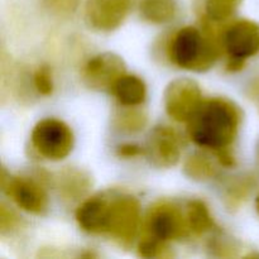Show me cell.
Wrapping results in <instances>:
<instances>
[{"mask_svg":"<svg viewBox=\"0 0 259 259\" xmlns=\"http://www.w3.org/2000/svg\"><path fill=\"white\" fill-rule=\"evenodd\" d=\"M18 224V218L12 210L5 207V205H2V214H0V228L2 232H9V230L14 229Z\"/></svg>","mask_w":259,"mask_h":259,"instance_id":"cell-24","label":"cell"},{"mask_svg":"<svg viewBox=\"0 0 259 259\" xmlns=\"http://www.w3.org/2000/svg\"><path fill=\"white\" fill-rule=\"evenodd\" d=\"M141 14L147 22L153 24H164L177 14L176 0H141Z\"/></svg>","mask_w":259,"mask_h":259,"instance_id":"cell-15","label":"cell"},{"mask_svg":"<svg viewBox=\"0 0 259 259\" xmlns=\"http://www.w3.org/2000/svg\"><path fill=\"white\" fill-rule=\"evenodd\" d=\"M111 199L105 195H96L83 201L76 211V220L81 229L90 234L108 233Z\"/></svg>","mask_w":259,"mask_h":259,"instance_id":"cell-12","label":"cell"},{"mask_svg":"<svg viewBox=\"0 0 259 259\" xmlns=\"http://www.w3.org/2000/svg\"><path fill=\"white\" fill-rule=\"evenodd\" d=\"M143 148L136 143H124L120 144L116 149V154L120 158H134L143 153Z\"/></svg>","mask_w":259,"mask_h":259,"instance_id":"cell-25","label":"cell"},{"mask_svg":"<svg viewBox=\"0 0 259 259\" xmlns=\"http://www.w3.org/2000/svg\"><path fill=\"white\" fill-rule=\"evenodd\" d=\"M255 186V177L252 175H240L233 177L227 184L223 195V201L230 211L239 209Z\"/></svg>","mask_w":259,"mask_h":259,"instance_id":"cell-14","label":"cell"},{"mask_svg":"<svg viewBox=\"0 0 259 259\" xmlns=\"http://www.w3.org/2000/svg\"><path fill=\"white\" fill-rule=\"evenodd\" d=\"M30 138L35 151L50 161H61L72 151V131L65 121L58 119L40 120L33 128Z\"/></svg>","mask_w":259,"mask_h":259,"instance_id":"cell-3","label":"cell"},{"mask_svg":"<svg viewBox=\"0 0 259 259\" xmlns=\"http://www.w3.org/2000/svg\"><path fill=\"white\" fill-rule=\"evenodd\" d=\"M240 121L242 111L233 101L214 98L202 100L187 121V131L195 144L219 151L235 141Z\"/></svg>","mask_w":259,"mask_h":259,"instance_id":"cell-1","label":"cell"},{"mask_svg":"<svg viewBox=\"0 0 259 259\" xmlns=\"http://www.w3.org/2000/svg\"><path fill=\"white\" fill-rule=\"evenodd\" d=\"M114 124L124 133H137L146 126L147 115L143 110L129 106V109H124L116 113Z\"/></svg>","mask_w":259,"mask_h":259,"instance_id":"cell-19","label":"cell"},{"mask_svg":"<svg viewBox=\"0 0 259 259\" xmlns=\"http://www.w3.org/2000/svg\"><path fill=\"white\" fill-rule=\"evenodd\" d=\"M126 66L120 56L104 52L86 62L82 70V80L93 90L113 89L116 81L125 75Z\"/></svg>","mask_w":259,"mask_h":259,"instance_id":"cell-7","label":"cell"},{"mask_svg":"<svg viewBox=\"0 0 259 259\" xmlns=\"http://www.w3.org/2000/svg\"><path fill=\"white\" fill-rule=\"evenodd\" d=\"M138 254L143 258H168L172 253H169L166 243L156 238H144L138 245Z\"/></svg>","mask_w":259,"mask_h":259,"instance_id":"cell-21","label":"cell"},{"mask_svg":"<svg viewBox=\"0 0 259 259\" xmlns=\"http://www.w3.org/2000/svg\"><path fill=\"white\" fill-rule=\"evenodd\" d=\"M3 191L24 211L30 214H42L47 209V194L38 182L24 177L8 176L3 169Z\"/></svg>","mask_w":259,"mask_h":259,"instance_id":"cell-8","label":"cell"},{"mask_svg":"<svg viewBox=\"0 0 259 259\" xmlns=\"http://www.w3.org/2000/svg\"><path fill=\"white\" fill-rule=\"evenodd\" d=\"M113 93L119 103L124 106H138L144 103L147 96L146 83L142 78L134 75H123L115 85Z\"/></svg>","mask_w":259,"mask_h":259,"instance_id":"cell-13","label":"cell"},{"mask_svg":"<svg viewBox=\"0 0 259 259\" xmlns=\"http://www.w3.org/2000/svg\"><path fill=\"white\" fill-rule=\"evenodd\" d=\"M90 187V180L85 174L76 169H66L60 175L58 189L62 196L68 200H77L85 195Z\"/></svg>","mask_w":259,"mask_h":259,"instance_id":"cell-16","label":"cell"},{"mask_svg":"<svg viewBox=\"0 0 259 259\" xmlns=\"http://www.w3.org/2000/svg\"><path fill=\"white\" fill-rule=\"evenodd\" d=\"M141 225V205L131 195L113 196L108 234L119 245L129 247L136 239Z\"/></svg>","mask_w":259,"mask_h":259,"instance_id":"cell-4","label":"cell"},{"mask_svg":"<svg viewBox=\"0 0 259 259\" xmlns=\"http://www.w3.org/2000/svg\"><path fill=\"white\" fill-rule=\"evenodd\" d=\"M34 88L40 95H51L53 91V78L51 68L47 65L39 66L33 76Z\"/></svg>","mask_w":259,"mask_h":259,"instance_id":"cell-22","label":"cell"},{"mask_svg":"<svg viewBox=\"0 0 259 259\" xmlns=\"http://www.w3.org/2000/svg\"><path fill=\"white\" fill-rule=\"evenodd\" d=\"M223 45L230 60L244 61L259 53V24L253 20H238L224 33Z\"/></svg>","mask_w":259,"mask_h":259,"instance_id":"cell-10","label":"cell"},{"mask_svg":"<svg viewBox=\"0 0 259 259\" xmlns=\"http://www.w3.org/2000/svg\"><path fill=\"white\" fill-rule=\"evenodd\" d=\"M146 154L158 168H171L181 158V141L174 128L158 125L151 132L147 141Z\"/></svg>","mask_w":259,"mask_h":259,"instance_id":"cell-9","label":"cell"},{"mask_svg":"<svg viewBox=\"0 0 259 259\" xmlns=\"http://www.w3.org/2000/svg\"><path fill=\"white\" fill-rule=\"evenodd\" d=\"M257 210L259 212V194H258V197H257Z\"/></svg>","mask_w":259,"mask_h":259,"instance_id":"cell-29","label":"cell"},{"mask_svg":"<svg viewBox=\"0 0 259 259\" xmlns=\"http://www.w3.org/2000/svg\"><path fill=\"white\" fill-rule=\"evenodd\" d=\"M248 91H249V96H252V98H259V77L252 81Z\"/></svg>","mask_w":259,"mask_h":259,"instance_id":"cell-27","label":"cell"},{"mask_svg":"<svg viewBox=\"0 0 259 259\" xmlns=\"http://www.w3.org/2000/svg\"><path fill=\"white\" fill-rule=\"evenodd\" d=\"M186 218L190 232L196 235L205 234L214 228V220L210 214L209 207L204 201H200V200H191L187 204Z\"/></svg>","mask_w":259,"mask_h":259,"instance_id":"cell-17","label":"cell"},{"mask_svg":"<svg viewBox=\"0 0 259 259\" xmlns=\"http://www.w3.org/2000/svg\"><path fill=\"white\" fill-rule=\"evenodd\" d=\"M146 229L149 237L164 243L186 238L190 233L187 218L171 202H158L148 210Z\"/></svg>","mask_w":259,"mask_h":259,"instance_id":"cell-5","label":"cell"},{"mask_svg":"<svg viewBox=\"0 0 259 259\" xmlns=\"http://www.w3.org/2000/svg\"><path fill=\"white\" fill-rule=\"evenodd\" d=\"M202 103L200 85L191 78H176L164 90V108L174 120L189 121Z\"/></svg>","mask_w":259,"mask_h":259,"instance_id":"cell-6","label":"cell"},{"mask_svg":"<svg viewBox=\"0 0 259 259\" xmlns=\"http://www.w3.org/2000/svg\"><path fill=\"white\" fill-rule=\"evenodd\" d=\"M242 2L243 0H206L205 10L207 18L214 22H223L234 14Z\"/></svg>","mask_w":259,"mask_h":259,"instance_id":"cell-20","label":"cell"},{"mask_svg":"<svg viewBox=\"0 0 259 259\" xmlns=\"http://www.w3.org/2000/svg\"><path fill=\"white\" fill-rule=\"evenodd\" d=\"M184 172L195 181H207L218 175V168L212 159L202 153H194L184 163Z\"/></svg>","mask_w":259,"mask_h":259,"instance_id":"cell-18","label":"cell"},{"mask_svg":"<svg viewBox=\"0 0 259 259\" xmlns=\"http://www.w3.org/2000/svg\"><path fill=\"white\" fill-rule=\"evenodd\" d=\"M43 4L50 12L55 14L68 15L75 12L78 0H43Z\"/></svg>","mask_w":259,"mask_h":259,"instance_id":"cell-23","label":"cell"},{"mask_svg":"<svg viewBox=\"0 0 259 259\" xmlns=\"http://www.w3.org/2000/svg\"><path fill=\"white\" fill-rule=\"evenodd\" d=\"M255 159H257V166L259 167V141L257 143V149H255Z\"/></svg>","mask_w":259,"mask_h":259,"instance_id":"cell-28","label":"cell"},{"mask_svg":"<svg viewBox=\"0 0 259 259\" xmlns=\"http://www.w3.org/2000/svg\"><path fill=\"white\" fill-rule=\"evenodd\" d=\"M133 0H86L85 17L91 28L110 32L123 24Z\"/></svg>","mask_w":259,"mask_h":259,"instance_id":"cell-11","label":"cell"},{"mask_svg":"<svg viewBox=\"0 0 259 259\" xmlns=\"http://www.w3.org/2000/svg\"><path fill=\"white\" fill-rule=\"evenodd\" d=\"M219 55V45L210 30L201 32L191 25L177 30L168 46V56L175 65L196 72L210 70Z\"/></svg>","mask_w":259,"mask_h":259,"instance_id":"cell-2","label":"cell"},{"mask_svg":"<svg viewBox=\"0 0 259 259\" xmlns=\"http://www.w3.org/2000/svg\"><path fill=\"white\" fill-rule=\"evenodd\" d=\"M217 152V157H218V161H219V163L222 164V166L224 167H234L235 166V157L234 154L232 153V151L229 149V147L228 148H223V149H219V151H215Z\"/></svg>","mask_w":259,"mask_h":259,"instance_id":"cell-26","label":"cell"}]
</instances>
